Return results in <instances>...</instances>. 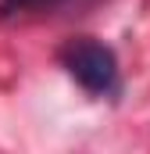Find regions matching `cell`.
<instances>
[{
	"mask_svg": "<svg viewBox=\"0 0 150 154\" xmlns=\"http://www.w3.org/2000/svg\"><path fill=\"white\" fill-rule=\"evenodd\" d=\"M61 65L93 97H111L122 86V79H118V57H114L111 47L100 43V39H89V36L68 39L61 47Z\"/></svg>",
	"mask_w": 150,
	"mask_h": 154,
	"instance_id": "obj_1",
	"label": "cell"
},
{
	"mask_svg": "<svg viewBox=\"0 0 150 154\" xmlns=\"http://www.w3.org/2000/svg\"><path fill=\"white\" fill-rule=\"evenodd\" d=\"M64 0H0V22L7 18H22V14H39V11H54Z\"/></svg>",
	"mask_w": 150,
	"mask_h": 154,
	"instance_id": "obj_2",
	"label": "cell"
}]
</instances>
